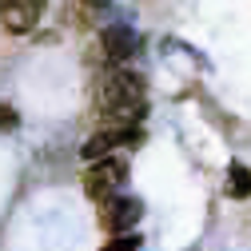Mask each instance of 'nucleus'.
<instances>
[{
	"mask_svg": "<svg viewBox=\"0 0 251 251\" xmlns=\"http://www.w3.org/2000/svg\"><path fill=\"white\" fill-rule=\"evenodd\" d=\"M92 96H96V112L104 116V124H140L148 112L144 108V80L120 64L100 72Z\"/></svg>",
	"mask_w": 251,
	"mask_h": 251,
	"instance_id": "obj_1",
	"label": "nucleus"
},
{
	"mask_svg": "<svg viewBox=\"0 0 251 251\" xmlns=\"http://www.w3.org/2000/svg\"><path fill=\"white\" fill-rule=\"evenodd\" d=\"M128 183V164L116 160V155H96V160H88V172H84V192L92 200H108L116 196L120 187Z\"/></svg>",
	"mask_w": 251,
	"mask_h": 251,
	"instance_id": "obj_2",
	"label": "nucleus"
},
{
	"mask_svg": "<svg viewBox=\"0 0 251 251\" xmlns=\"http://www.w3.org/2000/svg\"><path fill=\"white\" fill-rule=\"evenodd\" d=\"M140 215H144V203L136 200V196H108V200H100V224H104V231H112V235H120V231H132L136 224H140Z\"/></svg>",
	"mask_w": 251,
	"mask_h": 251,
	"instance_id": "obj_3",
	"label": "nucleus"
},
{
	"mask_svg": "<svg viewBox=\"0 0 251 251\" xmlns=\"http://www.w3.org/2000/svg\"><path fill=\"white\" fill-rule=\"evenodd\" d=\"M144 144V132L136 124H104V128L84 144V160H96V155H108L112 148H136Z\"/></svg>",
	"mask_w": 251,
	"mask_h": 251,
	"instance_id": "obj_4",
	"label": "nucleus"
},
{
	"mask_svg": "<svg viewBox=\"0 0 251 251\" xmlns=\"http://www.w3.org/2000/svg\"><path fill=\"white\" fill-rule=\"evenodd\" d=\"M40 16H44V0H0V24L16 36L32 32Z\"/></svg>",
	"mask_w": 251,
	"mask_h": 251,
	"instance_id": "obj_5",
	"label": "nucleus"
},
{
	"mask_svg": "<svg viewBox=\"0 0 251 251\" xmlns=\"http://www.w3.org/2000/svg\"><path fill=\"white\" fill-rule=\"evenodd\" d=\"M100 44H104V56L112 60V64H124L140 44H136V32L132 28H124V24H116V28H108V32L100 36Z\"/></svg>",
	"mask_w": 251,
	"mask_h": 251,
	"instance_id": "obj_6",
	"label": "nucleus"
},
{
	"mask_svg": "<svg viewBox=\"0 0 251 251\" xmlns=\"http://www.w3.org/2000/svg\"><path fill=\"white\" fill-rule=\"evenodd\" d=\"M227 196L231 200H247L251 196V172L243 164H231L227 168Z\"/></svg>",
	"mask_w": 251,
	"mask_h": 251,
	"instance_id": "obj_7",
	"label": "nucleus"
},
{
	"mask_svg": "<svg viewBox=\"0 0 251 251\" xmlns=\"http://www.w3.org/2000/svg\"><path fill=\"white\" fill-rule=\"evenodd\" d=\"M100 251H140V235H132V231H120V235H112Z\"/></svg>",
	"mask_w": 251,
	"mask_h": 251,
	"instance_id": "obj_8",
	"label": "nucleus"
},
{
	"mask_svg": "<svg viewBox=\"0 0 251 251\" xmlns=\"http://www.w3.org/2000/svg\"><path fill=\"white\" fill-rule=\"evenodd\" d=\"M16 124H20V120H16V112H12L8 104H0V132H4V128H16Z\"/></svg>",
	"mask_w": 251,
	"mask_h": 251,
	"instance_id": "obj_9",
	"label": "nucleus"
}]
</instances>
